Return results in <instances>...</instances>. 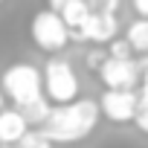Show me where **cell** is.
Masks as SVG:
<instances>
[{
	"mask_svg": "<svg viewBox=\"0 0 148 148\" xmlns=\"http://www.w3.org/2000/svg\"><path fill=\"white\" fill-rule=\"evenodd\" d=\"M99 102L93 99H76L70 105H55L49 110V119L44 122V128H38L49 142H61V145H70V142H79L84 136L93 134V128L99 125Z\"/></svg>",
	"mask_w": 148,
	"mask_h": 148,
	"instance_id": "6da1fadb",
	"label": "cell"
},
{
	"mask_svg": "<svg viewBox=\"0 0 148 148\" xmlns=\"http://www.w3.org/2000/svg\"><path fill=\"white\" fill-rule=\"evenodd\" d=\"M0 90H3L6 99L15 102V108L32 102L41 96L44 90V76L38 73V67L32 64H12L3 73V82H0Z\"/></svg>",
	"mask_w": 148,
	"mask_h": 148,
	"instance_id": "7a4b0ae2",
	"label": "cell"
},
{
	"mask_svg": "<svg viewBox=\"0 0 148 148\" xmlns=\"http://www.w3.org/2000/svg\"><path fill=\"white\" fill-rule=\"evenodd\" d=\"M41 76H44L47 99L52 105H70V102H76V96H79V76H76V70H73L70 61L49 58Z\"/></svg>",
	"mask_w": 148,
	"mask_h": 148,
	"instance_id": "3957f363",
	"label": "cell"
},
{
	"mask_svg": "<svg viewBox=\"0 0 148 148\" xmlns=\"http://www.w3.org/2000/svg\"><path fill=\"white\" fill-rule=\"evenodd\" d=\"M29 32H32V41H35L44 52H58V49H64L67 41H70V29L64 26L61 15L52 12V9L35 12Z\"/></svg>",
	"mask_w": 148,
	"mask_h": 148,
	"instance_id": "277c9868",
	"label": "cell"
},
{
	"mask_svg": "<svg viewBox=\"0 0 148 148\" xmlns=\"http://www.w3.org/2000/svg\"><path fill=\"white\" fill-rule=\"evenodd\" d=\"M96 73L105 90H134L142 79V67L134 58H105V64Z\"/></svg>",
	"mask_w": 148,
	"mask_h": 148,
	"instance_id": "5b68a950",
	"label": "cell"
},
{
	"mask_svg": "<svg viewBox=\"0 0 148 148\" xmlns=\"http://www.w3.org/2000/svg\"><path fill=\"white\" fill-rule=\"evenodd\" d=\"M136 105H139V93L136 90H105L102 99H99V110L116 125L134 122Z\"/></svg>",
	"mask_w": 148,
	"mask_h": 148,
	"instance_id": "8992f818",
	"label": "cell"
},
{
	"mask_svg": "<svg viewBox=\"0 0 148 148\" xmlns=\"http://www.w3.org/2000/svg\"><path fill=\"white\" fill-rule=\"evenodd\" d=\"M116 32H119V21H116V15H96V12H90L87 23L82 26V35H79V41L110 44V41L116 38Z\"/></svg>",
	"mask_w": 148,
	"mask_h": 148,
	"instance_id": "52a82bcc",
	"label": "cell"
},
{
	"mask_svg": "<svg viewBox=\"0 0 148 148\" xmlns=\"http://www.w3.org/2000/svg\"><path fill=\"white\" fill-rule=\"evenodd\" d=\"M29 134V125L18 108H3L0 110V145L15 148L23 136Z\"/></svg>",
	"mask_w": 148,
	"mask_h": 148,
	"instance_id": "ba28073f",
	"label": "cell"
},
{
	"mask_svg": "<svg viewBox=\"0 0 148 148\" xmlns=\"http://www.w3.org/2000/svg\"><path fill=\"white\" fill-rule=\"evenodd\" d=\"M58 15H61L64 26L70 29V38H73V41H79L82 26H84L87 18H90V6H87V0H73V3H67Z\"/></svg>",
	"mask_w": 148,
	"mask_h": 148,
	"instance_id": "9c48e42d",
	"label": "cell"
},
{
	"mask_svg": "<svg viewBox=\"0 0 148 148\" xmlns=\"http://www.w3.org/2000/svg\"><path fill=\"white\" fill-rule=\"evenodd\" d=\"M18 110L23 113L26 125H38V128H44V122L49 119V110H52V105H49V99H47V96H38V99H32V102L21 105Z\"/></svg>",
	"mask_w": 148,
	"mask_h": 148,
	"instance_id": "30bf717a",
	"label": "cell"
},
{
	"mask_svg": "<svg viewBox=\"0 0 148 148\" xmlns=\"http://www.w3.org/2000/svg\"><path fill=\"white\" fill-rule=\"evenodd\" d=\"M125 41L131 44V49L134 52H148V18H136L131 26H128V35H125Z\"/></svg>",
	"mask_w": 148,
	"mask_h": 148,
	"instance_id": "8fae6325",
	"label": "cell"
},
{
	"mask_svg": "<svg viewBox=\"0 0 148 148\" xmlns=\"http://www.w3.org/2000/svg\"><path fill=\"white\" fill-rule=\"evenodd\" d=\"M134 125L148 134V82H142V90H139V105H136V116H134Z\"/></svg>",
	"mask_w": 148,
	"mask_h": 148,
	"instance_id": "7c38bea8",
	"label": "cell"
},
{
	"mask_svg": "<svg viewBox=\"0 0 148 148\" xmlns=\"http://www.w3.org/2000/svg\"><path fill=\"white\" fill-rule=\"evenodd\" d=\"M15 148H52V142H49L41 131H29V134H26Z\"/></svg>",
	"mask_w": 148,
	"mask_h": 148,
	"instance_id": "4fadbf2b",
	"label": "cell"
},
{
	"mask_svg": "<svg viewBox=\"0 0 148 148\" xmlns=\"http://www.w3.org/2000/svg\"><path fill=\"white\" fill-rule=\"evenodd\" d=\"M87 6L96 15H116L119 12V0H87Z\"/></svg>",
	"mask_w": 148,
	"mask_h": 148,
	"instance_id": "5bb4252c",
	"label": "cell"
},
{
	"mask_svg": "<svg viewBox=\"0 0 148 148\" xmlns=\"http://www.w3.org/2000/svg\"><path fill=\"white\" fill-rule=\"evenodd\" d=\"M131 55H134V49H131L128 41H119V38L110 41V47H108V58H131Z\"/></svg>",
	"mask_w": 148,
	"mask_h": 148,
	"instance_id": "9a60e30c",
	"label": "cell"
},
{
	"mask_svg": "<svg viewBox=\"0 0 148 148\" xmlns=\"http://www.w3.org/2000/svg\"><path fill=\"white\" fill-rule=\"evenodd\" d=\"M105 58H108V49H93V52H87V67L90 70H99L105 64Z\"/></svg>",
	"mask_w": 148,
	"mask_h": 148,
	"instance_id": "2e32d148",
	"label": "cell"
},
{
	"mask_svg": "<svg viewBox=\"0 0 148 148\" xmlns=\"http://www.w3.org/2000/svg\"><path fill=\"white\" fill-rule=\"evenodd\" d=\"M131 3H134V12L139 18H148V0H131Z\"/></svg>",
	"mask_w": 148,
	"mask_h": 148,
	"instance_id": "e0dca14e",
	"label": "cell"
},
{
	"mask_svg": "<svg viewBox=\"0 0 148 148\" xmlns=\"http://www.w3.org/2000/svg\"><path fill=\"white\" fill-rule=\"evenodd\" d=\"M47 3H49L47 9H52V12H61V9H64L67 3H73V0H47Z\"/></svg>",
	"mask_w": 148,
	"mask_h": 148,
	"instance_id": "ac0fdd59",
	"label": "cell"
},
{
	"mask_svg": "<svg viewBox=\"0 0 148 148\" xmlns=\"http://www.w3.org/2000/svg\"><path fill=\"white\" fill-rule=\"evenodd\" d=\"M139 67H142V82H148V52H145V58H142Z\"/></svg>",
	"mask_w": 148,
	"mask_h": 148,
	"instance_id": "d6986e66",
	"label": "cell"
},
{
	"mask_svg": "<svg viewBox=\"0 0 148 148\" xmlns=\"http://www.w3.org/2000/svg\"><path fill=\"white\" fill-rule=\"evenodd\" d=\"M3 102H6V96H3V90H0V110H3Z\"/></svg>",
	"mask_w": 148,
	"mask_h": 148,
	"instance_id": "ffe728a7",
	"label": "cell"
},
{
	"mask_svg": "<svg viewBox=\"0 0 148 148\" xmlns=\"http://www.w3.org/2000/svg\"><path fill=\"white\" fill-rule=\"evenodd\" d=\"M0 3H3V0H0Z\"/></svg>",
	"mask_w": 148,
	"mask_h": 148,
	"instance_id": "44dd1931",
	"label": "cell"
}]
</instances>
